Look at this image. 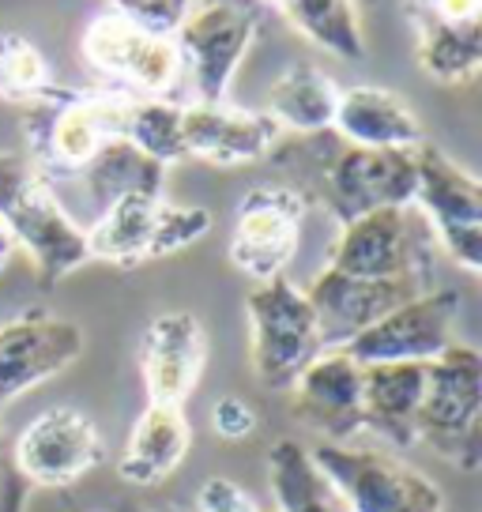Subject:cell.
Here are the masks:
<instances>
[{"label": "cell", "instance_id": "cell-35", "mask_svg": "<svg viewBox=\"0 0 482 512\" xmlns=\"http://www.w3.org/2000/svg\"><path fill=\"white\" fill-rule=\"evenodd\" d=\"M117 512H155V509H144V505H125V509H117Z\"/></svg>", "mask_w": 482, "mask_h": 512}, {"label": "cell", "instance_id": "cell-7", "mask_svg": "<svg viewBox=\"0 0 482 512\" xmlns=\"http://www.w3.org/2000/svg\"><path fill=\"white\" fill-rule=\"evenodd\" d=\"M211 230V211L196 204H170L166 196H125L83 226L91 260L113 268H140L147 260L181 253Z\"/></svg>", "mask_w": 482, "mask_h": 512}, {"label": "cell", "instance_id": "cell-20", "mask_svg": "<svg viewBox=\"0 0 482 512\" xmlns=\"http://www.w3.org/2000/svg\"><path fill=\"white\" fill-rule=\"evenodd\" d=\"M287 396L290 415L321 433L328 445H347L354 433H362V366L351 354L324 351Z\"/></svg>", "mask_w": 482, "mask_h": 512}, {"label": "cell", "instance_id": "cell-17", "mask_svg": "<svg viewBox=\"0 0 482 512\" xmlns=\"http://www.w3.org/2000/svg\"><path fill=\"white\" fill-rule=\"evenodd\" d=\"M208 332L196 313L185 309H170L147 320L140 332V347H136V362H140V377L147 388V403H170V407H185L196 384L204 377L208 366Z\"/></svg>", "mask_w": 482, "mask_h": 512}, {"label": "cell", "instance_id": "cell-4", "mask_svg": "<svg viewBox=\"0 0 482 512\" xmlns=\"http://www.w3.org/2000/svg\"><path fill=\"white\" fill-rule=\"evenodd\" d=\"M437 253L441 245L422 211L415 204H403L366 211L339 226V238L324 268L354 279H407L434 290Z\"/></svg>", "mask_w": 482, "mask_h": 512}, {"label": "cell", "instance_id": "cell-14", "mask_svg": "<svg viewBox=\"0 0 482 512\" xmlns=\"http://www.w3.org/2000/svg\"><path fill=\"white\" fill-rule=\"evenodd\" d=\"M464 298L460 290H426L388 317L370 324L362 336H354L343 354H351L358 366H381V362H434L445 354L456 339V320H460Z\"/></svg>", "mask_w": 482, "mask_h": 512}, {"label": "cell", "instance_id": "cell-9", "mask_svg": "<svg viewBox=\"0 0 482 512\" xmlns=\"http://www.w3.org/2000/svg\"><path fill=\"white\" fill-rule=\"evenodd\" d=\"M83 64L106 87L136 98H166L185 72L174 34H155L121 12H102L80 38Z\"/></svg>", "mask_w": 482, "mask_h": 512}, {"label": "cell", "instance_id": "cell-24", "mask_svg": "<svg viewBox=\"0 0 482 512\" xmlns=\"http://www.w3.org/2000/svg\"><path fill=\"white\" fill-rule=\"evenodd\" d=\"M230 4L249 8L260 23H264V16L287 19L302 38L336 53L343 61L366 57V34H362V19H358L354 0H230Z\"/></svg>", "mask_w": 482, "mask_h": 512}, {"label": "cell", "instance_id": "cell-31", "mask_svg": "<svg viewBox=\"0 0 482 512\" xmlns=\"http://www.w3.org/2000/svg\"><path fill=\"white\" fill-rule=\"evenodd\" d=\"M113 4H117L121 16L136 19V23L147 27V31L174 34L177 23L185 19V12H189L193 0H113Z\"/></svg>", "mask_w": 482, "mask_h": 512}, {"label": "cell", "instance_id": "cell-32", "mask_svg": "<svg viewBox=\"0 0 482 512\" xmlns=\"http://www.w3.org/2000/svg\"><path fill=\"white\" fill-rule=\"evenodd\" d=\"M257 422H260L257 411L245 400H238V396H223V400L211 407V426H215V433L223 441H245V437H253Z\"/></svg>", "mask_w": 482, "mask_h": 512}, {"label": "cell", "instance_id": "cell-1", "mask_svg": "<svg viewBox=\"0 0 482 512\" xmlns=\"http://www.w3.org/2000/svg\"><path fill=\"white\" fill-rule=\"evenodd\" d=\"M279 185L294 189L306 208H324L339 226L377 208L415 200V151H373L339 140L336 132L283 136L268 155Z\"/></svg>", "mask_w": 482, "mask_h": 512}, {"label": "cell", "instance_id": "cell-34", "mask_svg": "<svg viewBox=\"0 0 482 512\" xmlns=\"http://www.w3.org/2000/svg\"><path fill=\"white\" fill-rule=\"evenodd\" d=\"M12 253H16V238L8 234V226H4V219H0V272L8 268V260H12Z\"/></svg>", "mask_w": 482, "mask_h": 512}, {"label": "cell", "instance_id": "cell-21", "mask_svg": "<svg viewBox=\"0 0 482 512\" xmlns=\"http://www.w3.org/2000/svg\"><path fill=\"white\" fill-rule=\"evenodd\" d=\"M426 392V362H381L362 366V430L388 448L418 445V407Z\"/></svg>", "mask_w": 482, "mask_h": 512}, {"label": "cell", "instance_id": "cell-12", "mask_svg": "<svg viewBox=\"0 0 482 512\" xmlns=\"http://www.w3.org/2000/svg\"><path fill=\"white\" fill-rule=\"evenodd\" d=\"M12 464L38 490H65L106 464L98 422L80 407H49L27 422L12 445Z\"/></svg>", "mask_w": 482, "mask_h": 512}, {"label": "cell", "instance_id": "cell-29", "mask_svg": "<svg viewBox=\"0 0 482 512\" xmlns=\"http://www.w3.org/2000/svg\"><path fill=\"white\" fill-rule=\"evenodd\" d=\"M125 140L140 147L162 166L185 162V144H181V102L170 98H136L129 113Z\"/></svg>", "mask_w": 482, "mask_h": 512}, {"label": "cell", "instance_id": "cell-30", "mask_svg": "<svg viewBox=\"0 0 482 512\" xmlns=\"http://www.w3.org/2000/svg\"><path fill=\"white\" fill-rule=\"evenodd\" d=\"M196 512H275V505H260L257 497L234 479L215 475L196 490Z\"/></svg>", "mask_w": 482, "mask_h": 512}, {"label": "cell", "instance_id": "cell-23", "mask_svg": "<svg viewBox=\"0 0 482 512\" xmlns=\"http://www.w3.org/2000/svg\"><path fill=\"white\" fill-rule=\"evenodd\" d=\"M189 448H193V422L185 415V407L147 403L144 415L132 426L129 445L117 460V475L140 490L159 486L185 464Z\"/></svg>", "mask_w": 482, "mask_h": 512}, {"label": "cell", "instance_id": "cell-3", "mask_svg": "<svg viewBox=\"0 0 482 512\" xmlns=\"http://www.w3.org/2000/svg\"><path fill=\"white\" fill-rule=\"evenodd\" d=\"M0 219L16 245L27 249L46 290L91 260L83 226L68 215L34 162L16 151H0Z\"/></svg>", "mask_w": 482, "mask_h": 512}, {"label": "cell", "instance_id": "cell-6", "mask_svg": "<svg viewBox=\"0 0 482 512\" xmlns=\"http://www.w3.org/2000/svg\"><path fill=\"white\" fill-rule=\"evenodd\" d=\"M249 317V366L268 392H290L294 381L324 354L317 313L306 290L287 275L257 283L245 298Z\"/></svg>", "mask_w": 482, "mask_h": 512}, {"label": "cell", "instance_id": "cell-5", "mask_svg": "<svg viewBox=\"0 0 482 512\" xmlns=\"http://www.w3.org/2000/svg\"><path fill=\"white\" fill-rule=\"evenodd\" d=\"M418 445L456 471H479L482 460V358L471 343H452L426 362V392L418 407Z\"/></svg>", "mask_w": 482, "mask_h": 512}, {"label": "cell", "instance_id": "cell-8", "mask_svg": "<svg viewBox=\"0 0 482 512\" xmlns=\"http://www.w3.org/2000/svg\"><path fill=\"white\" fill-rule=\"evenodd\" d=\"M309 456L347 512H445L437 482L396 456L328 441L309 448Z\"/></svg>", "mask_w": 482, "mask_h": 512}, {"label": "cell", "instance_id": "cell-26", "mask_svg": "<svg viewBox=\"0 0 482 512\" xmlns=\"http://www.w3.org/2000/svg\"><path fill=\"white\" fill-rule=\"evenodd\" d=\"M76 181H83V189L95 204V215H102L125 196H162L166 166L144 155L140 147H132L129 140H110L87 162V170Z\"/></svg>", "mask_w": 482, "mask_h": 512}, {"label": "cell", "instance_id": "cell-15", "mask_svg": "<svg viewBox=\"0 0 482 512\" xmlns=\"http://www.w3.org/2000/svg\"><path fill=\"white\" fill-rule=\"evenodd\" d=\"M83 354V328L76 320L27 309L0 324V411L49 377L65 373Z\"/></svg>", "mask_w": 482, "mask_h": 512}, {"label": "cell", "instance_id": "cell-28", "mask_svg": "<svg viewBox=\"0 0 482 512\" xmlns=\"http://www.w3.org/2000/svg\"><path fill=\"white\" fill-rule=\"evenodd\" d=\"M53 72L42 49L16 31H0V102H12L19 110L34 106L53 91Z\"/></svg>", "mask_w": 482, "mask_h": 512}, {"label": "cell", "instance_id": "cell-13", "mask_svg": "<svg viewBox=\"0 0 482 512\" xmlns=\"http://www.w3.org/2000/svg\"><path fill=\"white\" fill-rule=\"evenodd\" d=\"M260 31V19L230 0H193L177 23L174 42L181 61L189 64L196 102H226L230 80L241 57L249 53Z\"/></svg>", "mask_w": 482, "mask_h": 512}, {"label": "cell", "instance_id": "cell-27", "mask_svg": "<svg viewBox=\"0 0 482 512\" xmlns=\"http://www.w3.org/2000/svg\"><path fill=\"white\" fill-rule=\"evenodd\" d=\"M275 512H339V497L298 441H279L268 456Z\"/></svg>", "mask_w": 482, "mask_h": 512}, {"label": "cell", "instance_id": "cell-10", "mask_svg": "<svg viewBox=\"0 0 482 512\" xmlns=\"http://www.w3.org/2000/svg\"><path fill=\"white\" fill-rule=\"evenodd\" d=\"M437 245L456 268L479 275L482 268V185L479 177L449 159L434 140L415 147V200Z\"/></svg>", "mask_w": 482, "mask_h": 512}, {"label": "cell", "instance_id": "cell-22", "mask_svg": "<svg viewBox=\"0 0 482 512\" xmlns=\"http://www.w3.org/2000/svg\"><path fill=\"white\" fill-rule=\"evenodd\" d=\"M332 132L347 144L373 147V151H415L426 140V128L415 110L396 91L370 87V83L339 91Z\"/></svg>", "mask_w": 482, "mask_h": 512}, {"label": "cell", "instance_id": "cell-19", "mask_svg": "<svg viewBox=\"0 0 482 512\" xmlns=\"http://www.w3.org/2000/svg\"><path fill=\"white\" fill-rule=\"evenodd\" d=\"M283 128L264 110H241L230 102H193L181 106V144L185 159L208 162L219 170L249 166L272 155Z\"/></svg>", "mask_w": 482, "mask_h": 512}, {"label": "cell", "instance_id": "cell-33", "mask_svg": "<svg viewBox=\"0 0 482 512\" xmlns=\"http://www.w3.org/2000/svg\"><path fill=\"white\" fill-rule=\"evenodd\" d=\"M27 494H31V486L12 464V448H8L4 430H0V512H23Z\"/></svg>", "mask_w": 482, "mask_h": 512}, {"label": "cell", "instance_id": "cell-25", "mask_svg": "<svg viewBox=\"0 0 482 512\" xmlns=\"http://www.w3.org/2000/svg\"><path fill=\"white\" fill-rule=\"evenodd\" d=\"M339 106V83L321 72L317 64L294 61L287 64L275 83L268 87V106L264 113L283 128V136H309V132H328Z\"/></svg>", "mask_w": 482, "mask_h": 512}, {"label": "cell", "instance_id": "cell-18", "mask_svg": "<svg viewBox=\"0 0 482 512\" xmlns=\"http://www.w3.org/2000/svg\"><path fill=\"white\" fill-rule=\"evenodd\" d=\"M418 294H426V287L407 283V279H354V275H339L332 268H321L306 287V298L317 313L324 351L347 347L370 324H377Z\"/></svg>", "mask_w": 482, "mask_h": 512}, {"label": "cell", "instance_id": "cell-16", "mask_svg": "<svg viewBox=\"0 0 482 512\" xmlns=\"http://www.w3.org/2000/svg\"><path fill=\"white\" fill-rule=\"evenodd\" d=\"M415 31V61L437 83H467L482 68V0H400Z\"/></svg>", "mask_w": 482, "mask_h": 512}, {"label": "cell", "instance_id": "cell-11", "mask_svg": "<svg viewBox=\"0 0 482 512\" xmlns=\"http://www.w3.org/2000/svg\"><path fill=\"white\" fill-rule=\"evenodd\" d=\"M306 200L287 185H253L241 196L230 226V264L253 283L287 275L290 260L302 245Z\"/></svg>", "mask_w": 482, "mask_h": 512}, {"label": "cell", "instance_id": "cell-2", "mask_svg": "<svg viewBox=\"0 0 482 512\" xmlns=\"http://www.w3.org/2000/svg\"><path fill=\"white\" fill-rule=\"evenodd\" d=\"M136 95L113 87L53 83L46 98L23 110V136L34 170L53 181H76L110 140H125Z\"/></svg>", "mask_w": 482, "mask_h": 512}]
</instances>
